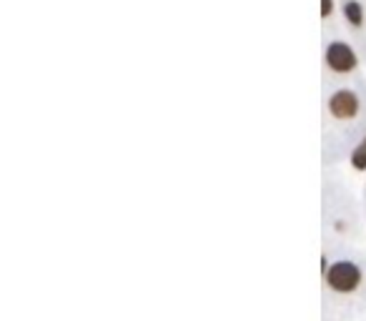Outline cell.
I'll use <instances>...</instances> for the list:
<instances>
[{
    "mask_svg": "<svg viewBox=\"0 0 366 321\" xmlns=\"http://www.w3.org/2000/svg\"><path fill=\"white\" fill-rule=\"evenodd\" d=\"M359 281H361V271L352 261H338V264H334L329 269V284L336 291H354V289L359 287Z\"/></svg>",
    "mask_w": 366,
    "mask_h": 321,
    "instance_id": "1",
    "label": "cell"
},
{
    "mask_svg": "<svg viewBox=\"0 0 366 321\" xmlns=\"http://www.w3.org/2000/svg\"><path fill=\"white\" fill-rule=\"evenodd\" d=\"M326 61L332 65L334 70L338 73H346V70H352L356 65V56H354V50L344 43H332L329 50H326Z\"/></svg>",
    "mask_w": 366,
    "mask_h": 321,
    "instance_id": "2",
    "label": "cell"
},
{
    "mask_svg": "<svg viewBox=\"0 0 366 321\" xmlns=\"http://www.w3.org/2000/svg\"><path fill=\"white\" fill-rule=\"evenodd\" d=\"M359 111V98L352 91H338L332 96V113L336 118H352Z\"/></svg>",
    "mask_w": 366,
    "mask_h": 321,
    "instance_id": "3",
    "label": "cell"
},
{
    "mask_svg": "<svg viewBox=\"0 0 366 321\" xmlns=\"http://www.w3.org/2000/svg\"><path fill=\"white\" fill-rule=\"evenodd\" d=\"M352 160H354V168H361V171L366 168V138L361 141V146L354 151Z\"/></svg>",
    "mask_w": 366,
    "mask_h": 321,
    "instance_id": "4",
    "label": "cell"
},
{
    "mask_svg": "<svg viewBox=\"0 0 366 321\" xmlns=\"http://www.w3.org/2000/svg\"><path fill=\"white\" fill-rule=\"evenodd\" d=\"M346 18H349L354 25H359L361 23V6L359 3H349V6H346Z\"/></svg>",
    "mask_w": 366,
    "mask_h": 321,
    "instance_id": "5",
    "label": "cell"
},
{
    "mask_svg": "<svg viewBox=\"0 0 366 321\" xmlns=\"http://www.w3.org/2000/svg\"><path fill=\"white\" fill-rule=\"evenodd\" d=\"M332 10V0H321V15H329Z\"/></svg>",
    "mask_w": 366,
    "mask_h": 321,
    "instance_id": "6",
    "label": "cell"
}]
</instances>
